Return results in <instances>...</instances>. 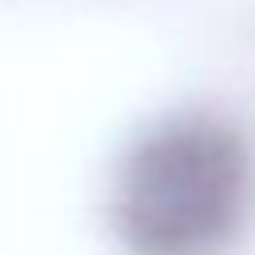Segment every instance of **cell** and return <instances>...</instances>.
<instances>
[{
    "mask_svg": "<svg viewBox=\"0 0 255 255\" xmlns=\"http://www.w3.org/2000/svg\"><path fill=\"white\" fill-rule=\"evenodd\" d=\"M255 187L251 147L215 116H175L143 131L112 187V227L131 255H219Z\"/></svg>",
    "mask_w": 255,
    "mask_h": 255,
    "instance_id": "6da1fadb",
    "label": "cell"
}]
</instances>
